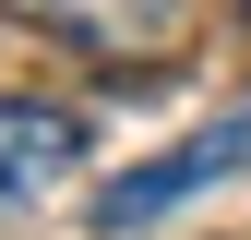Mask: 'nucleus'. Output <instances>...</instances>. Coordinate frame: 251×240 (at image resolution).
Returning <instances> with one entry per match:
<instances>
[{
  "label": "nucleus",
  "instance_id": "nucleus-3",
  "mask_svg": "<svg viewBox=\"0 0 251 240\" xmlns=\"http://www.w3.org/2000/svg\"><path fill=\"white\" fill-rule=\"evenodd\" d=\"M84 144H96L84 108H60V96H0V228H12L48 180L84 168Z\"/></svg>",
  "mask_w": 251,
  "mask_h": 240
},
{
  "label": "nucleus",
  "instance_id": "nucleus-1",
  "mask_svg": "<svg viewBox=\"0 0 251 240\" xmlns=\"http://www.w3.org/2000/svg\"><path fill=\"white\" fill-rule=\"evenodd\" d=\"M0 24H24V36L96 60V72H155V60L192 48L203 0H0Z\"/></svg>",
  "mask_w": 251,
  "mask_h": 240
},
{
  "label": "nucleus",
  "instance_id": "nucleus-2",
  "mask_svg": "<svg viewBox=\"0 0 251 240\" xmlns=\"http://www.w3.org/2000/svg\"><path fill=\"white\" fill-rule=\"evenodd\" d=\"M251 156V120L227 108V120H203L192 144H168V156H144V168H120L108 192H96V228H144V216H168V204H192V192H215Z\"/></svg>",
  "mask_w": 251,
  "mask_h": 240
}]
</instances>
